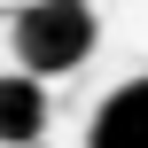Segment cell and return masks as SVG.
I'll use <instances>...</instances> for the list:
<instances>
[{"instance_id":"1","label":"cell","mask_w":148,"mask_h":148,"mask_svg":"<svg viewBox=\"0 0 148 148\" xmlns=\"http://www.w3.org/2000/svg\"><path fill=\"white\" fill-rule=\"evenodd\" d=\"M8 39H16L23 78H62V70H78L94 55L101 16H94V0H31V8H16V31Z\"/></svg>"},{"instance_id":"2","label":"cell","mask_w":148,"mask_h":148,"mask_svg":"<svg viewBox=\"0 0 148 148\" xmlns=\"http://www.w3.org/2000/svg\"><path fill=\"white\" fill-rule=\"evenodd\" d=\"M86 148H148V78H125L117 94H101Z\"/></svg>"},{"instance_id":"3","label":"cell","mask_w":148,"mask_h":148,"mask_svg":"<svg viewBox=\"0 0 148 148\" xmlns=\"http://www.w3.org/2000/svg\"><path fill=\"white\" fill-rule=\"evenodd\" d=\"M39 133H47V86L0 78V148H39Z\"/></svg>"},{"instance_id":"4","label":"cell","mask_w":148,"mask_h":148,"mask_svg":"<svg viewBox=\"0 0 148 148\" xmlns=\"http://www.w3.org/2000/svg\"><path fill=\"white\" fill-rule=\"evenodd\" d=\"M39 148H47V140H39Z\"/></svg>"}]
</instances>
